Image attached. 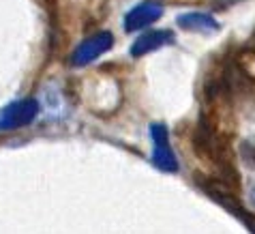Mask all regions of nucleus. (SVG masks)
I'll return each mask as SVG.
<instances>
[{
    "label": "nucleus",
    "mask_w": 255,
    "mask_h": 234,
    "mask_svg": "<svg viewBox=\"0 0 255 234\" xmlns=\"http://www.w3.org/2000/svg\"><path fill=\"white\" fill-rule=\"evenodd\" d=\"M200 187L204 189V194H208L219 207L232 213L243 226H247L251 232H255V215L243 204V200L238 198V194L232 189V185L223 179H200Z\"/></svg>",
    "instance_id": "obj_1"
},
{
    "label": "nucleus",
    "mask_w": 255,
    "mask_h": 234,
    "mask_svg": "<svg viewBox=\"0 0 255 234\" xmlns=\"http://www.w3.org/2000/svg\"><path fill=\"white\" fill-rule=\"evenodd\" d=\"M152 136V164L157 166L161 172H178V159L174 155V148L169 144V133L167 127L163 123H154L150 127Z\"/></svg>",
    "instance_id": "obj_2"
},
{
    "label": "nucleus",
    "mask_w": 255,
    "mask_h": 234,
    "mask_svg": "<svg viewBox=\"0 0 255 234\" xmlns=\"http://www.w3.org/2000/svg\"><path fill=\"white\" fill-rule=\"evenodd\" d=\"M39 114L37 99H22V101H13L0 112V131H13L19 127L30 125Z\"/></svg>",
    "instance_id": "obj_3"
},
{
    "label": "nucleus",
    "mask_w": 255,
    "mask_h": 234,
    "mask_svg": "<svg viewBox=\"0 0 255 234\" xmlns=\"http://www.w3.org/2000/svg\"><path fill=\"white\" fill-rule=\"evenodd\" d=\"M114 45V34L110 30H101L93 34V37L84 39L77 49L73 52V65L75 67H86L90 62H95L99 56H103L108 49Z\"/></svg>",
    "instance_id": "obj_4"
},
{
    "label": "nucleus",
    "mask_w": 255,
    "mask_h": 234,
    "mask_svg": "<svg viewBox=\"0 0 255 234\" xmlns=\"http://www.w3.org/2000/svg\"><path fill=\"white\" fill-rule=\"evenodd\" d=\"M163 15V6L159 2H152V0H146V2H139L137 6L127 13L125 17V30L127 32H137L144 30L150 24H154L157 19Z\"/></svg>",
    "instance_id": "obj_5"
},
{
    "label": "nucleus",
    "mask_w": 255,
    "mask_h": 234,
    "mask_svg": "<svg viewBox=\"0 0 255 234\" xmlns=\"http://www.w3.org/2000/svg\"><path fill=\"white\" fill-rule=\"evenodd\" d=\"M169 43H174V32H169V30H148V32L139 34V37L133 41L131 56L139 58V56L150 54V52H157V49L165 47Z\"/></svg>",
    "instance_id": "obj_6"
},
{
    "label": "nucleus",
    "mask_w": 255,
    "mask_h": 234,
    "mask_svg": "<svg viewBox=\"0 0 255 234\" xmlns=\"http://www.w3.org/2000/svg\"><path fill=\"white\" fill-rule=\"evenodd\" d=\"M176 24L182 30H189V32H217L219 30V22L210 13H202V11H189V13H182L176 19Z\"/></svg>",
    "instance_id": "obj_7"
},
{
    "label": "nucleus",
    "mask_w": 255,
    "mask_h": 234,
    "mask_svg": "<svg viewBox=\"0 0 255 234\" xmlns=\"http://www.w3.org/2000/svg\"><path fill=\"white\" fill-rule=\"evenodd\" d=\"M240 155H243V161L255 172V138H249L240 144Z\"/></svg>",
    "instance_id": "obj_8"
},
{
    "label": "nucleus",
    "mask_w": 255,
    "mask_h": 234,
    "mask_svg": "<svg viewBox=\"0 0 255 234\" xmlns=\"http://www.w3.org/2000/svg\"><path fill=\"white\" fill-rule=\"evenodd\" d=\"M245 60L253 62V67H255V43H253V47H249V49H247V52H245ZM251 75H255V71H253Z\"/></svg>",
    "instance_id": "obj_9"
},
{
    "label": "nucleus",
    "mask_w": 255,
    "mask_h": 234,
    "mask_svg": "<svg viewBox=\"0 0 255 234\" xmlns=\"http://www.w3.org/2000/svg\"><path fill=\"white\" fill-rule=\"evenodd\" d=\"M251 202L255 204V185H253V189H251Z\"/></svg>",
    "instance_id": "obj_10"
}]
</instances>
